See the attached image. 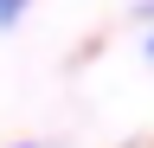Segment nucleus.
Returning <instances> with one entry per match:
<instances>
[{
	"instance_id": "f257e3e1",
	"label": "nucleus",
	"mask_w": 154,
	"mask_h": 148,
	"mask_svg": "<svg viewBox=\"0 0 154 148\" xmlns=\"http://www.w3.org/2000/svg\"><path fill=\"white\" fill-rule=\"evenodd\" d=\"M26 7H32V0H0V26H13V20H19Z\"/></svg>"
},
{
	"instance_id": "f03ea898",
	"label": "nucleus",
	"mask_w": 154,
	"mask_h": 148,
	"mask_svg": "<svg viewBox=\"0 0 154 148\" xmlns=\"http://www.w3.org/2000/svg\"><path fill=\"white\" fill-rule=\"evenodd\" d=\"M148 58H154V32H148Z\"/></svg>"
},
{
	"instance_id": "7ed1b4c3",
	"label": "nucleus",
	"mask_w": 154,
	"mask_h": 148,
	"mask_svg": "<svg viewBox=\"0 0 154 148\" xmlns=\"http://www.w3.org/2000/svg\"><path fill=\"white\" fill-rule=\"evenodd\" d=\"M13 148H32V142H13Z\"/></svg>"
}]
</instances>
